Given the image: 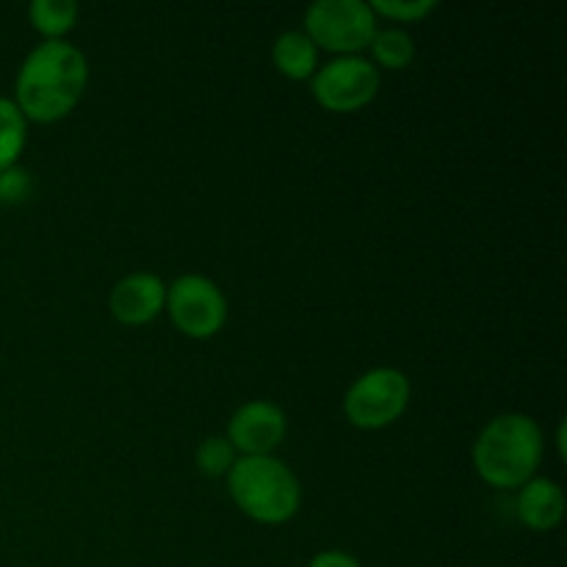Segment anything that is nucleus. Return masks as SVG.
Instances as JSON below:
<instances>
[{"label": "nucleus", "instance_id": "obj_1", "mask_svg": "<svg viewBox=\"0 0 567 567\" xmlns=\"http://www.w3.org/2000/svg\"><path fill=\"white\" fill-rule=\"evenodd\" d=\"M89 83V61L66 39L37 44L20 64L14 103L31 122H59L75 111Z\"/></svg>", "mask_w": 567, "mask_h": 567}, {"label": "nucleus", "instance_id": "obj_2", "mask_svg": "<svg viewBox=\"0 0 567 567\" xmlns=\"http://www.w3.org/2000/svg\"><path fill=\"white\" fill-rule=\"evenodd\" d=\"M474 471L496 491H518L543 463V430L532 415L504 413L485 424L471 449Z\"/></svg>", "mask_w": 567, "mask_h": 567}, {"label": "nucleus", "instance_id": "obj_3", "mask_svg": "<svg viewBox=\"0 0 567 567\" xmlns=\"http://www.w3.org/2000/svg\"><path fill=\"white\" fill-rule=\"evenodd\" d=\"M227 491L247 518L264 526L288 524L302 504V485L282 460L238 457L227 474Z\"/></svg>", "mask_w": 567, "mask_h": 567}, {"label": "nucleus", "instance_id": "obj_4", "mask_svg": "<svg viewBox=\"0 0 567 567\" xmlns=\"http://www.w3.org/2000/svg\"><path fill=\"white\" fill-rule=\"evenodd\" d=\"M410 396H413V388H410L408 374L391 365H380L360 374L349 385V391L343 393V413L349 424L358 430L377 432L402 419Z\"/></svg>", "mask_w": 567, "mask_h": 567}, {"label": "nucleus", "instance_id": "obj_5", "mask_svg": "<svg viewBox=\"0 0 567 567\" xmlns=\"http://www.w3.org/2000/svg\"><path fill=\"white\" fill-rule=\"evenodd\" d=\"M305 33L319 50L360 55L377 33V17L365 0H316L305 11Z\"/></svg>", "mask_w": 567, "mask_h": 567}, {"label": "nucleus", "instance_id": "obj_6", "mask_svg": "<svg viewBox=\"0 0 567 567\" xmlns=\"http://www.w3.org/2000/svg\"><path fill=\"white\" fill-rule=\"evenodd\" d=\"M316 103L332 114H354L380 92V70L363 55H338L310 78Z\"/></svg>", "mask_w": 567, "mask_h": 567}, {"label": "nucleus", "instance_id": "obj_7", "mask_svg": "<svg viewBox=\"0 0 567 567\" xmlns=\"http://www.w3.org/2000/svg\"><path fill=\"white\" fill-rule=\"evenodd\" d=\"M166 310L177 330L194 341H208L227 321V299L214 280L183 275L166 288Z\"/></svg>", "mask_w": 567, "mask_h": 567}, {"label": "nucleus", "instance_id": "obj_8", "mask_svg": "<svg viewBox=\"0 0 567 567\" xmlns=\"http://www.w3.org/2000/svg\"><path fill=\"white\" fill-rule=\"evenodd\" d=\"M288 432L286 413L275 402L252 399L244 402L227 424V443L241 457H266L282 443Z\"/></svg>", "mask_w": 567, "mask_h": 567}, {"label": "nucleus", "instance_id": "obj_9", "mask_svg": "<svg viewBox=\"0 0 567 567\" xmlns=\"http://www.w3.org/2000/svg\"><path fill=\"white\" fill-rule=\"evenodd\" d=\"M166 310V282L153 271H133L111 288V313L120 324L142 327Z\"/></svg>", "mask_w": 567, "mask_h": 567}, {"label": "nucleus", "instance_id": "obj_10", "mask_svg": "<svg viewBox=\"0 0 567 567\" xmlns=\"http://www.w3.org/2000/svg\"><path fill=\"white\" fill-rule=\"evenodd\" d=\"M518 518L532 532H551L565 518V493L563 487L546 476H532L526 485L518 487Z\"/></svg>", "mask_w": 567, "mask_h": 567}, {"label": "nucleus", "instance_id": "obj_11", "mask_svg": "<svg viewBox=\"0 0 567 567\" xmlns=\"http://www.w3.org/2000/svg\"><path fill=\"white\" fill-rule=\"evenodd\" d=\"M271 61L288 81H310L319 70V48L305 31H286L271 44Z\"/></svg>", "mask_w": 567, "mask_h": 567}, {"label": "nucleus", "instance_id": "obj_12", "mask_svg": "<svg viewBox=\"0 0 567 567\" xmlns=\"http://www.w3.org/2000/svg\"><path fill=\"white\" fill-rule=\"evenodd\" d=\"M28 20L33 31L42 33L44 42L64 39L78 22V3L75 0H33L28 6Z\"/></svg>", "mask_w": 567, "mask_h": 567}, {"label": "nucleus", "instance_id": "obj_13", "mask_svg": "<svg viewBox=\"0 0 567 567\" xmlns=\"http://www.w3.org/2000/svg\"><path fill=\"white\" fill-rule=\"evenodd\" d=\"M371 55L374 61L371 64H380L385 70H408L415 59V42L408 31L402 28H385V31H377L371 39Z\"/></svg>", "mask_w": 567, "mask_h": 567}, {"label": "nucleus", "instance_id": "obj_14", "mask_svg": "<svg viewBox=\"0 0 567 567\" xmlns=\"http://www.w3.org/2000/svg\"><path fill=\"white\" fill-rule=\"evenodd\" d=\"M28 120L17 109L14 100L0 97V172L17 166V158L25 150Z\"/></svg>", "mask_w": 567, "mask_h": 567}, {"label": "nucleus", "instance_id": "obj_15", "mask_svg": "<svg viewBox=\"0 0 567 567\" xmlns=\"http://www.w3.org/2000/svg\"><path fill=\"white\" fill-rule=\"evenodd\" d=\"M197 468L205 476H227L236 465V449L227 443V437H205L197 449Z\"/></svg>", "mask_w": 567, "mask_h": 567}, {"label": "nucleus", "instance_id": "obj_16", "mask_svg": "<svg viewBox=\"0 0 567 567\" xmlns=\"http://www.w3.org/2000/svg\"><path fill=\"white\" fill-rule=\"evenodd\" d=\"M374 17H388L396 22H421L437 9V0H371Z\"/></svg>", "mask_w": 567, "mask_h": 567}, {"label": "nucleus", "instance_id": "obj_17", "mask_svg": "<svg viewBox=\"0 0 567 567\" xmlns=\"http://www.w3.org/2000/svg\"><path fill=\"white\" fill-rule=\"evenodd\" d=\"M33 192L31 172L22 166H9L0 172V205H22Z\"/></svg>", "mask_w": 567, "mask_h": 567}, {"label": "nucleus", "instance_id": "obj_18", "mask_svg": "<svg viewBox=\"0 0 567 567\" xmlns=\"http://www.w3.org/2000/svg\"><path fill=\"white\" fill-rule=\"evenodd\" d=\"M308 567H363L347 551H321L310 559Z\"/></svg>", "mask_w": 567, "mask_h": 567}, {"label": "nucleus", "instance_id": "obj_19", "mask_svg": "<svg viewBox=\"0 0 567 567\" xmlns=\"http://www.w3.org/2000/svg\"><path fill=\"white\" fill-rule=\"evenodd\" d=\"M557 446H559V454L565 457V424H559V435H557Z\"/></svg>", "mask_w": 567, "mask_h": 567}]
</instances>
